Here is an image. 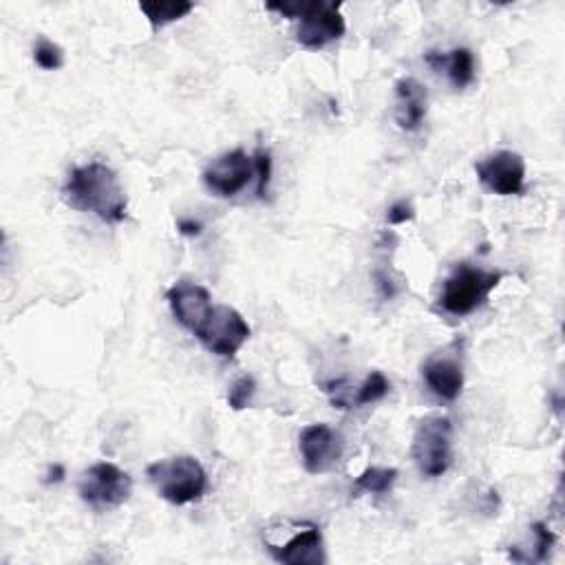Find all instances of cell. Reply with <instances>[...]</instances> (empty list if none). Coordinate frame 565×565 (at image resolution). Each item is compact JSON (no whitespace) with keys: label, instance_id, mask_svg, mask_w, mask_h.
<instances>
[{"label":"cell","instance_id":"4","mask_svg":"<svg viewBox=\"0 0 565 565\" xmlns=\"http://www.w3.org/2000/svg\"><path fill=\"white\" fill-rule=\"evenodd\" d=\"M501 271H486L472 267L470 263H459L446 276L437 305L444 313L450 316H468L477 311L490 296V291L501 282Z\"/></svg>","mask_w":565,"mask_h":565},{"label":"cell","instance_id":"10","mask_svg":"<svg viewBox=\"0 0 565 565\" xmlns=\"http://www.w3.org/2000/svg\"><path fill=\"white\" fill-rule=\"evenodd\" d=\"M254 179V161L252 157L236 148L221 157H216L205 170H203V183L205 188L218 196L230 199L236 196L249 181Z\"/></svg>","mask_w":565,"mask_h":565},{"label":"cell","instance_id":"20","mask_svg":"<svg viewBox=\"0 0 565 565\" xmlns=\"http://www.w3.org/2000/svg\"><path fill=\"white\" fill-rule=\"evenodd\" d=\"M33 60L42 71H57L64 66V51L53 40L40 35L33 46Z\"/></svg>","mask_w":565,"mask_h":565},{"label":"cell","instance_id":"16","mask_svg":"<svg viewBox=\"0 0 565 565\" xmlns=\"http://www.w3.org/2000/svg\"><path fill=\"white\" fill-rule=\"evenodd\" d=\"M194 9L188 0H154V2H139V11L148 18L152 29H161L170 22L185 18Z\"/></svg>","mask_w":565,"mask_h":565},{"label":"cell","instance_id":"2","mask_svg":"<svg viewBox=\"0 0 565 565\" xmlns=\"http://www.w3.org/2000/svg\"><path fill=\"white\" fill-rule=\"evenodd\" d=\"M265 9L276 11L285 18L298 20L296 40L305 49H322L329 42H335L344 35L347 22L342 15L340 2H322V0H282L267 2Z\"/></svg>","mask_w":565,"mask_h":565},{"label":"cell","instance_id":"18","mask_svg":"<svg viewBox=\"0 0 565 565\" xmlns=\"http://www.w3.org/2000/svg\"><path fill=\"white\" fill-rule=\"evenodd\" d=\"M530 534H532V547L525 554L521 552L516 563H541V561H545L550 556V550L554 547L556 536H554V532L545 523H541V521L532 523Z\"/></svg>","mask_w":565,"mask_h":565},{"label":"cell","instance_id":"23","mask_svg":"<svg viewBox=\"0 0 565 565\" xmlns=\"http://www.w3.org/2000/svg\"><path fill=\"white\" fill-rule=\"evenodd\" d=\"M415 218V207L406 201V199H399L395 201L388 212H386V223L388 225H402L406 221H413Z\"/></svg>","mask_w":565,"mask_h":565},{"label":"cell","instance_id":"14","mask_svg":"<svg viewBox=\"0 0 565 565\" xmlns=\"http://www.w3.org/2000/svg\"><path fill=\"white\" fill-rule=\"evenodd\" d=\"M428 110V95L426 86L419 84L415 77H402L395 82V124L406 130L415 132Z\"/></svg>","mask_w":565,"mask_h":565},{"label":"cell","instance_id":"25","mask_svg":"<svg viewBox=\"0 0 565 565\" xmlns=\"http://www.w3.org/2000/svg\"><path fill=\"white\" fill-rule=\"evenodd\" d=\"M64 477H66L64 466H62V463H53V466H49V470H46V475H44L42 481H44L46 486H51V483H60Z\"/></svg>","mask_w":565,"mask_h":565},{"label":"cell","instance_id":"9","mask_svg":"<svg viewBox=\"0 0 565 565\" xmlns=\"http://www.w3.org/2000/svg\"><path fill=\"white\" fill-rule=\"evenodd\" d=\"M479 181L499 196H514L525 192V161L519 152L497 150L475 163Z\"/></svg>","mask_w":565,"mask_h":565},{"label":"cell","instance_id":"21","mask_svg":"<svg viewBox=\"0 0 565 565\" xmlns=\"http://www.w3.org/2000/svg\"><path fill=\"white\" fill-rule=\"evenodd\" d=\"M254 393H256V382L252 375H241L234 380V384L230 386L227 391V404L232 411H243L252 404L254 399Z\"/></svg>","mask_w":565,"mask_h":565},{"label":"cell","instance_id":"12","mask_svg":"<svg viewBox=\"0 0 565 565\" xmlns=\"http://www.w3.org/2000/svg\"><path fill=\"white\" fill-rule=\"evenodd\" d=\"M267 552L276 563L285 565H322L327 563L320 527L313 523H302L285 543L265 541Z\"/></svg>","mask_w":565,"mask_h":565},{"label":"cell","instance_id":"3","mask_svg":"<svg viewBox=\"0 0 565 565\" xmlns=\"http://www.w3.org/2000/svg\"><path fill=\"white\" fill-rule=\"evenodd\" d=\"M148 481L172 505L199 501L207 490V472L196 457L179 455L150 463L146 468Z\"/></svg>","mask_w":565,"mask_h":565},{"label":"cell","instance_id":"11","mask_svg":"<svg viewBox=\"0 0 565 565\" xmlns=\"http://www.w3.org/2000/svg\"><path fill=\"white\" fill-rule=\"evenodd\" d=\"M457 344L459 342H452L444 351L433 353L422 366V377L430 393L446 402L457 399L463 388V362L461 349H457Z\"/></svg>","mask_w":565,"mask_h":565},{"label":"cell","instance_id":"1","mask_svg":"<svg viewBox=\"0 0 565 565\" xmlns=\"http://www.w3.org/2000/svg\"><path fill=\"white\" fill-rule=\"evenodd\" d=\"M62 199L68 207L90 212L113 225L121 223L128 212V199L117 172L102 161L73 168L62 188Z\"/></svg>","mask_w":565,"mask_h":565},{"label":"cell","instance_id":"6","mask_svg":"<svg viewBox=\"0 0 565 565\" xmlns=\"http://www.w3.org/2000/svg\"><path fill=\"white\" fill-rule=\"evenodd\" d=\"M79 499L95 510H110L128 501L132 479L126 470L110 461H97L82 472L77 483Z\"/></svg>","mask_w":565,"mask_h":565},{"label":"cell","instance_id":"15","mask_svg":"<svg viewBox=\"0 0 565 565\" xmlns=\"http://www.w3.org/2000/svg\"><path fill=\"white\" fill-rule=\"evenodd\" d=\"M426 62L430 66H435L437 71H444L446 77L450 79V84L455 88H466L475 82V55L470 49L459 46L452 49L448 53H437V51H428L426 53Z\"/></svg>","mask_w":565,"mask_h":565},{"label":"cell","instance_id":"17","mask_svg":"<svg viewBox=\"0 0 565 565\" xmlns=\"http://www.w3.org/2000/svg\"><path fill=\"white\" fill-rule=\"evenodd\" d=\"M397 481V468H384V466H369L362 470L353 481V497L358 494H386L391 492L393 483Z\"/></svg>","mask_w":565,"mask_h":565},{"label":"cell","instance_id":"5","mask_svg":"<svg viewBox=\"0 0 565 565\" xmlns=\"http://www.w3.org/2000/svg\"><path fill=\"white\" fill-rule=\"evenodd\" d=\"M413 461L424 477H441L452 463V422L446 415L424 417L413 435Z\"/></svg>","mask_w":565,"mask_h":565},{"label":"cell","instance_id":"7","mask_svg":"<svg viewBox=\"0 0 565 565\" xmlns=\"http://www.w3.org/2000/svg\"><path fill=\"white\" fill-rule=\"evenodd\" d=\"M249 335L252 329L247 320L230 305L212 307L205 322L194 333V338L218 358H234Z\"/></svg>","mask_w":565,"mask_h":565},{"label":"cell","instance_id":"8","mask_svg":"<svg viewBox=\"0 0 565 565\" xmlns=\"http://www.w3.org/2000/svg\"><path fill=\"white\" fill-rule=\"evenodd\" d=\"M298 448L302 457V466L309 475L331 472L344 452V444L340 433H335L327 424H309L298 435Z\"/></svg>","mask_w":565,"mask_h":565},{"label":"cell","instance_id":"13","mask_svg":"<svg viewBox=\"0 0 565 565\" xmlns=\"http://www.w3.org/2000/svg\"><path fill=\"white\" fill-rule=\"evenodd\" d=\"M166 300L170 305V311L174 320L188 329L192 335L201 329L205 322L210 309H212V298L210 291L192 280H179L166 291Z\"/></svg>","mask_w":565,"mask_h":565},{"label":"cell","instance_id":"24","mask_svg":"<svg viewBox=\"0 0 565 565\" xmlns=\"http://www.w3.org/2000/svg\"><path fill=\"white\" fill-rule=\"evenodd\" d=\"M177 230L183 234V236H199L201 234V223H196V221H192V218H181L179 223H177Z\"/></svg>","mask_w":565,"mask_h":565},{"label":"cell","instance_id":"22","mask_svg":"<svg viewBox=\"0 0 565 565\" xmlns=\"http://www.w3.org/2000/svg\"><path fill=\"white\" fill-rule=\"evenodd\" d=\"M252 161H254V174H256V194L258 199H265L271 181V152L267 148H256Z\"/></svg>","mask_w":565,"mask_h":565},{"label":"cell","instance_id":"19","mask_svg":"<svg viewBox=\"0 0 565 565\" xmlns=\"http://www.w3.org/2000/svg\"><path fill=\"white\" fill-rule=\"evenodd\" d=\"M391 384L382 371H371L364 382L355 388L353 395V406H364V404H375L388 393Z\"/></svg>","mask_w":565,"mask_h":565}]
</instances>
